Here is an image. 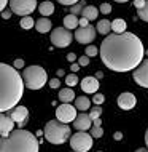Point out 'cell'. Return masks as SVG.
I'll return each instance as SVG.
<instances>
[{
	"instance_id": "6da1fadb",
	"label": "cell",
	"mask_w": 148,
	"mask_h": 152,
	"mask_svg": "<svg viewBox=\"0 0 148 152\" xmlns=\"http://www.w3.org/2000/svg\"><path fill=\"white\" fill-rule=\"evenodd\" d=\"M100 59L105 67L115 72H129L143 61V43L135 34H108L100 43Z\"/></svg>"
},
{
	"instance_id": "7a4b0ae2",
	"label": "cell",
	"mask_w": 148,
	"mask_h": 152,
	"mask_svg": "<svg viewBox=\"0 0 148 152\" xmlns=\"http://www.w3.org/2000/svg\"><path fill=\"white\" fill-rule=\"evenodd\" d=\"M24 79L18 69L10 64H0V110L8 112L14 109L24 94Z\"/></svg>"
},
{
	"instance_id": "3957f363",
	"label": "cell",
	"mask_w": 148,
	"mask_h": 152,
	"mask_svg": "<svg viewBox=\"0 0 148 152\" xmlns=\"http://www.w3.org/2000/svg\"><path fill=\"white\" fill-rule=\"evenodd\" d=\"M0 152H38V141L30 131L18 128L2 138Z\"/></svg>"
},
{
	"instance_id": "277c9868",
	"label": "cell",
	"mask_w": 148,
	"mask_h": 152,
	"mask_svg": "<svg viewBox=\"0 0 148 152\" xmlns=\"http://www.w3.org/2000/svg\"><path fill=\"white\" fill-rule=\"evenodd\" d=\"M43 133L46 141H49L51 144H64L70 138V126L69 123H64L56 118V120H49L45 125Z\"/></svg>"
},
{
	"instance_id": "5b68a950",
	"label": "cell",
	"mask_w": 148,
	"mask_h": 152,
	"mask_svg": "<svg viewBox=\"0 0 148 152\" xmlns=\"http://www.w3.org/2000/svg\"><path fill=\"white\" fill-rule=\"evenodd\" d=\"M22 79H24V83H26V87L29 90H40L46 83L48 74L40 66H29V67L24 69Z\"/></svg>"
},
{
	"instance_id": "8992f818",
	"label": "cell",
	"mask_w": 148,
	"mask_h": 152,
	"mask_svg": "<svg viewBox=\"0 0 148 152\" xmlns=\"http://www.w3.org/2000/svg\"><path fill=\"white\" fill-rule=\"evenodd\" d=\"M70 146L75 152H88L92 147V134L86 131H77L70 136Z\"/></svg>"
},
{
	"instance_id": "52a82bcc",
	"label": "cell",
	"mask_w": 148,
	"mask_h": 152,
	"mask_svg": "<svg viewBox=\"0 0 148 152\" xmlns=\"http://www.w3.org/2000/svg\"><path fill=\"white\" fill-rule=\"evenodd\" d=\"M51 43L57 48H65L72 43V39H75V35H72V32L67 27H56L51 31Z\"/></svg>"
},
{
	"instance_id": "ba28073f",
	"label": "cell",
	"mask_w": 148,
	"mask_h": 152,
	"mask_svg": "<svg viewBox=\"0 0 148 152\" xmlns=\"http://www.w3.org/2000/svg\"><path fill=\"white\" fill-rule=\"evenodd\" d=\"M37 7V0H10V10L21 18L34 13Z\"/></svg>"
},
{
	"instance_id": "9c48e42d",
	"label": "cell",
	"mask_w": 148,
	"mask_h": 152,
	"mask_svg": "<svg viewBox=\"0 0 148 152\" xmlns=\"http://www.w3.org/2000/svg\"><path fill=\"white\" fill-rule=\"evenodd\" d=\"M77 107L72 104H69V102H62V104L59 106V107L56 109V117L57 120L64 122V123H70L77 118Z\"/></svg>"
},
{
	"instance_id": "30bf717a",
	"label": "cell",
	"mask_w": 148,
	"mask_h": 152,
	"mask_svg": "<svg viewBox=\"0 0 148 152\" xmlns=\"http://www.w3.org/2000/svg\"><path fill=\"white\" fill-rule=\"evenodd\" d=\"M97 29L94 26H86V27H78L75 31V39L81 45H91L96 39Z\"/></svg>"
},
{
	"instance_id": "8fae6325",
	"label": "cell",
	"mask_w": 148,
	"mask_h": 152,
	"mask_svg": "<svg viewBox=\"0 0 148 152\" xmlns=\"http://www.w3.org/2000/svg\"><path fill=\"white\" fill-rule=\"evenodd\" d=\"M134 82L143 88H148V59L142 61L139 67L134 69Z\"/></svg>"
},
{
	"instance_id": "7c38bea8",
	"label": "cell",
	"mask_w": 148,
	"mask_h": 152,
	"mask_svg": "<svg viewBox=\"0 0 148 152\" xmlns=\"http://www.w3.org/2000/svg\"><path fill=\"white\" fill-rule=\"evenodd\" d=\"M10 115L19 125V128H22L29 120V110H27V107H24V106H16L14 109L10 110Z\"/></svg>"
},
{
	"instance_id": "4fadbf2b",
	"label": "cell",
	"mask_w": 148,
	"mask_h": 152,
	"mask_svg": "<svg viewBox=\"0 0 148 152\" xmlns=\"http://www.w3.org/2000/svg\"><path fill=\"white\" fill-rule=\"evenodd\" d=\"M73 128L78 131H86V130H91L92 128V118L89 117V114L80 112L77 115V118L73 120Z\"/></svg>"
},
{
	"instance_id": "5bb4252c",
	"label": "cell",
	"mask_w": 148,
	"mask_h": 152,
	"mask_svg": "<svg viewBox=\"0 0 148 152\" xmlns=\"http://www.w3.org/2000/svg\"><path fill=\"white\" fill-rule=\"evenodd\" d=\"M118 106L123 109V110H131L135 107V104H137V99H135V96L132 93H121L120 96H118Z\"/></svg>"
},
{
	"instance_id": "9a60e30c",
	"label": "cell",
	"mask_w": 148,
	"mask_h": 152,
	"mask_svg": "<svg viewBox=\"0 0 148 152\" xmlns=\"http://www.w3.org/2000/svg\"><path fill=\"white\" fill-rule=\"evenodd\" d=\"M14 120L11 118L10 114H6L5 115V112L0 115V133H2V138H6V134H10L11 131H13L14 128Z\"/></svg>"
},
{
	"instance_id": "2e32d148",
	"label": "cell",
	"mask_w": 148,
	"mask_h": 152,
	"mask_svg": "<svg viewBox=\"0 0 148 152\" xmlns=\"http://www.w3.org/2000/svg\"><path fill=\"white\" fill-rule=\"evenodd\" d=\"M81 90L84 93H97L99 90V79L97 77H92V75H88L81 80Z\"/></svg>"
},
{
	"instance_id": "e0dca14e",
	"label": "cell",
	"mask_w": 148,
	"mask_h": 152,
	"mask_svg": "<svg viewBox=\"0 0 148 152\" xmlns=\"http://www.w3.org/2000/svg\"><path fill=\"white\" fill-rule=\"evenodd\" d=\"M51 21L46 18V16H42L40 19H37L35 21V29L37 32H40V34H46V32L51 31Z\"/></svg>"
},
{
	"instance_id": "ac0fdd59",
	"label": "cell",
	"mask_w": 148,
	"mask_h": 152,
	"mask_svg": "<svg viewBox=\"0 0 148 152\" xmlns=\"http://www.w3.org/2000/svg\"><path fill=\"white\" fill-rule=\"evenodd\" d=\"M38 11H40V15L42 16H51L53 13H54V3L53 2H49V0H45V2H42L38 5Z\"/></svg>"
},
{
	"instance_id": "d6986e66",
	"label": "cell",
	"mask_w": 148,
	"mask_h": 152,
	"mask_svg": "<svg viewBox=\"0 0 148 152\" xmlns=\"http://www.w3.org/2000/svg\"><path fill=\"white\" fill-rule=\"evenodd\" d=\"M80 26V19H78V16L77 15H67L64 18V27H67L69 31H72V29H77V27Z\"/></svg>"
},
{
	"instance_id": "ffe728a7",
	"label": "cell",
	"mask_w": 148,
	"mask_h": 152,
	"mask_svg": "<svg viewBox=\"0 0 148 152\" xmlns=\"http://www.w3.org/2000/svg\"><path fill=\"white\" fill-rule=\"evenodd\" d=\"M99 13H100V11H99L94 5H86V7L83 8V13H81V16H83V18H86V19H89V21H94V19L97 18Z\"/></svg>"
},
{
	"instance_id": "44dd1931",
	"label": "cell",
	"mask_w": 148,
	"mask_h": 152,
	"mask_svg": "<svg viewBox=\"0 0 148 152\" xmlns=\"http://www.w3.org/2000/svg\"><path fill=\"white\" fill-rule=\"evenodd\" d=\"M96 29L100 35H108V32L112 31V21H108V19H100V21L97 23Z\"/></svg>"
},
{
	"instance_id": "7402d4cb",
	"label": "cell",
	"mask_w": 148,
	"mask_h": 152,
	"mask_svg": "<svg viewBox=\"0 0 148 152\" xmlns=\"http://www.w3.org/2000/svg\"><path fill=\"white\" fill-rule=\"evenodd\" d=\"M57 96H59V101L61 102H72L73 99H75V93H73V90H70V87L61 90Z\"/></svg>"
},
{
	"instance_id": "603a6c76",
	"label": "cell",
	"mask_w": 148,
	"mask_h": 152,
	"mask_svg": "<svg viewBox=\"0 0 148 152\" xmlns=\"http://www.w3.org/2000/svg\"><path fill=\"white\" fill-rule=\"evenodd\" d=\"M75 107L78 110H81V112H84V110H88L91 107V101L86 96H78V98H75Z\"/></svg>"
},
{
	"instance_id": "cb8c5ba5",
	"label": "cell",
	"mask_w": 148,
	"mask_h": 152,
	"mask_svg": "<svg viewBox=\"0 0 148 152\" xmlns=\"http://www.w3.org/2000/svg\"><path fill=\"white\" fill-rule=\"evenodd\" d=\"M112 31L115 32V34H123V32H126V21L121 19V18L112 21Z\"/></svg>"
},
{
	"instance_id": "d4e9b609",
	"label": "cell",
	"mask_w": 148,
	"mask_h": 152,
	"mask_svg": "<svg viewBox=\"0 0 148 152\" xmlns=\"http://www.w3.org/2000/svg\"><path fill=\"white\" fill-rule=\"evenodd\" d=\"M19 26H21L22 29H32V27H35V21H34V18H32L30 15H29V16H22Z\"/></svg>"
},
{
	"instance_id": "484cf974",
	"label": "cell",
	"mask_w": 148,
	"mask_h": 152,
	"mask_svg": "<svg viewBox=\"0 0 148 152\" xmlns=\"http://www.w3.org/2000/svg\"><path fill=\"white\" fill-rule=\"evenodd\" d=\"M86 7V2H84V0H80V2H78V3H75V5H72L70 7V13L72 15H81V13H83V8Z\"/></svg>"
},
{
	"instance_id": "4316f807",
	"label": "cell",
	"mask_w": 148,
	"mask_h": 152,
	"mask_svg": "<svg viewBox=\"0 0 148 152\" xmlns=\"http://www.w3.org/2000/svg\"><path fill=\"white\" fill-rule=\"evenodd\" d=\"M65 83H67V87H75V85L80 83V80H78V77H77V74L75 72H72V74H69L67 77H65Z\"/></svg>"
},
{
	"instance_id": "83f0119b",
	"label": "cell",
	"mask_w": 148,
	"mask_h": 152,
	"mask_svg": "<svg viewBox=\"0 0 148 152\" xmlns=\"http://www.w3.org/2000/svg\"><path fill=\"white\" fill-rule=\"evenodd\" d=\"M137 16L142 19V21L148 23V0H147L145 7H143V8H140V10H137Z\"/></svg>"
},
{
	"instance_id": "f1b7e54d",
	"label": "cell",
	"mask_w": 148,
	"mask_h": 152,
	"mask_svg": "<svg viewBox=\"0 0 148 152\" xmlns=\"http://www.w3.org/2000/svg\"><path fill=\"white\" fill-rule=\"evenodd\" d=\"M100 114H102V107L100 106H94V107L91 109V112H89V117H91L92 120H96V118L100 117Z\"/></svg>"
},
{
	"instance_id": "f546056e",
	"label": "cell",
	"mask_w": 148,
	"mask_h": 152,
	"mask_svg": "<svg viewBox=\"0 0 148 152\" xmlns=\"http://www.w3.org/2000/svg\"><path fill=\"white\" fill-rule=\"evenodd\" d=\"M104 101H105V96H104L102 93H94V96H92V102H94L96 106H100Z\"/></svg>"
},
{
	"instance_id": "4dcf8cb0",
	"label": "cell",
	"mask_w": 148,
	"mask_h": 152,
	"mask_svg": "<svg viewBox=\"0 0 148 152\" xmlns=\"http://www.w3.org/2000/svg\"><path fill=\"white\" fill-rule=\"evenodd\" d=\"M99 11H100L102 15H110V11H112V5L107 3V2H104L100 7H99Z\"/></svg>"
},
{
	"instance_id": "1f68e13d",
	"label": "cell",
	"mask_w": 148,
	"mask_h": 152,
	"mask_svg": "<svg viewBox=\"0 0 148 152\" xmlns=\"http://www.w3.org/2000/svg\"><path fill=\"white\" fill-rule=\"evenodd\" d=\"M91 134H92V138H102L104 136V130H102L100 126H92Z\"/></svg>"
},
{
	"instance_id": "d6a6232c",
	"label": "cell",
	"mask_w": 148,
	"mask_h": 152,
	"mask_svg": "<svg viewBox=\"0 0 148 152\" xmlns=\"http://www.w3.org/2000/svg\"><path fill=\"white\" fill-rule=\"evenodd\" d=\"M97 53H99V50L94 47V45H88V47H86V56L91 58V56H96Z\"/></svg>"
},
{
	"instance_id": "836d02e7",
	"label": "cell",
	"mask_w": 148,
	"mask_h": 152,
	"mask_svg": "<svg viewBox=\"0 0 148 152\" xmlns=\"http://www.w3.org/2000/svg\"><path fill=\"white\" fill-rule=\"evenodd\" d=\"M80 0H57V3H61V5H65V7H72L75 5V3H78Z\"/></svg>"
},
{
	"instance_id": "e575fe53",
	"label": "cell",
	"mask_w": 148,
	"mask_h": 152,
	"mask_svg": "<svg viewBox=\"0 0 148 152\" xmlns=\"http://www.w3.org/2000/svg\"><path fill=\"white\" fill-rule=\"evenodd\" d=\"M48 85H49V87H51L53 90H56V88H59L61 82H59V79L56 77V79H51V80H49V82H48Z\"/></svg>"
},
{
	"instance_id": "d590c367",
	"label": "cell",
	"mask_w": 148,
	"mask_h": 152,
	"mask_svg": "<svg viewBox=\"0 0 148 152\" xmlns=\"http://www.w3.org/2000/svg\"><path fill=\"white\" fill-rule=\"evenodd\" d=\"M78 64L81 66V67H84V66H88L89 64V56H81V58H78Z\"/></svg>"
},
{
	"instance_id": "8d00e7d4",
	"label": "cell",
	"mask_w": 148,
	"mask_h": 152,
	"mask_svg": "<svg viewBox=\"0 0 148 152\" xmlns=\"http://www.w3.org/2000/svg\"><path fill=\"white\" fill-rule=\"evenodd\" d=\"M145 3H147V0H134V7L137 8V10L143 8V7H145Z\"/></svg>"
},
{
	"instance_id": "74e56055",
	"label": "cell",
	"mask_w": 148,
	"mask_h": 152,
	"mask_svg": "<svg viewBox=\"0 0 148 152\" xmlns=\"http://www.w3.org/2000/svg\"><path fill=\"white\" fill-rule=\"evenodd\" d=\"M11 15H13V11H11V10H3V11H2V18H3V19H8Z\"/></svg>"
},
{
	"instance_id": "f35d334b",
	"label": "cell",
	"mask_w": 148,
	"mask_h": 152,
	"mask_svg": "<svg viewBox=\"0 0 148 152\" xmlns=\"http://www.w3.org/2000/svg\"><path fill=\"white\" fill-rule=\"evenodd\" d=\"M89 19H86V18H83V16H81L80 18V27H86V26H89Z\"/></svg>"
},
{
	"instance_id": "ab89813d",
	"label": "cell",
	"mask_w": 148,
	"mask_h": 152,
	"mask_svg": "<svg viewBox=\"0 0 148 152\" xmlns=\"http://www.w3.org/2000/svg\"><path fill=\"white\" fill-rule=\"evenodd\" d=\"M22 66H24V61H22V59H16V61H14V67H16V69H21Z\"/></svg>"
},
{
	"instance_id": "60d3db41",
	"label": "cell",
	"mask_w": 148,
	"mask_h": 152,
	"mask_svg": "<svg viewBox=\"0 0 148 152\" xmlns=\"http://www.w3.org/2000/svg\"><path fill=\"white\" fill-rule=\"evenodd\" d=\"M6 3H10V0H0V10H5V7H6Z\"/></svg>"
},
{
	"instance_id": "b9f144b4",
	"label": "cell",
	"mask_w": 148,
	"mask_h": 152,
	"mask_svg": "<svg viewBox=\"0 0 148 152\" xmlns=\"http://www.w3.org/2000/svg\"><path fill=\"white\" fill-rule=\"evenodd\" d=\"M67 59H69V61H70V63H73V61H75V59H77V56H75V53H69V55H67Z\"/></svg>"
},
{
	"instance_id": "7bdbcfd3",
	"label": "cell",
	"mask_w": 148,
	"mask_h": 152,
	"mask_svg": "<svg viewBox=\"0 0 148 152\" xmlns=\"http://www.w3.org/2000/svg\"><path fill=\"white\" fill-rule=\"evenodd\" d=\"M113 138L116 139V141H120V139H123V133H121V131H116V133L113 134Z\"/></svg>"
},
{
	"instance_id": "ee69618b",
	"label": "cell",
	"mask_w": 148,
	"mask_h": 152,
	"mask_svg": "<svg viewBox=\"0 0 148 152\" xmlns=\"http://www.w3.org/2000/svg\"><path fill=\"white\" fill-rule=\"evenodd\" d=\"M80 67H81V66H80V64H72V66H70V69H72V72H75V74L78 72V69H80Z\"/></svg>"
},
{
	"instance_id": "f6af8a7d",
	"label": "cell",
	"mask_w": 148,
	"mask_h": 152,
	"mask_svg": "<svg viewBox=\"0 0 148 152\" xmlns=\"http://www.w3.org/2000/svg\"><path fill=\"white\" fill-rule=\"evenodd\" d=\"M102 125V120H100V117L96 118V120H92V126H100Z\"/></svg>"
},
{
	"instance_id": "bcb514c9",
	"label": "cell",
	"mask_w": 148,
	"mask_h": 152,
	"mask_svg": "<svg viewBox=\"0 0 148 152\" xmlns=\"http://www.w3.org/2000/svg\"><path fill=\"white\" fill-rule=\"evenodd\" d=\"M96 77H97V79H102V77H104V72H102V71H99V72L96 74Z\"/></svg>"
},
{
	"instance_id": "7dc6e473",
	"label": "cell",
	"mask_w": 148,
	"mask_h": 152,
	"mask_svg": "<svg viewBox=\"0 0 148 152\" xmlns=\"http://www.w3.org/2000/svg\"><path fill=\"white\" fill-rule=\"evenodd\" d=\"M135 152H148V147H140V149H137Z\"/></svg>"
},
{
	"instance_id": "c3c4849f",
	"label": "cell",
	"mask_w": 148,
	"mask_h": 152,
	"mask_svg": "<svg viewBox=\"0 0 148 152\" xmlns=\"http://www.w3.org/2000/svg\"><path fill=\"white\" fill-rule=\"evenodd\" d=\"M145 142H147V147H148V128L145 131Z\"/></svg>"
},
{
	"instance_id": "681fc988",
	"label": "cell",
	"mask_w": 148,
	"mask_h": 152,
	"mask_svg": "<svg viewBox=\"0 0 148 152\" xmlns=\"http://www.w3.org/2000/svg\"><path fill=\"white\" fill-rule=\"evenodd\" d=\"M115 2H118V3H126V2H129V0H115Z\"/></svg>"
},
{
	"instance_id": "f907efd6",
	"label": "cell",
	"mask_w": 148,
	"mask_h": 152,
	"mask_svg": "<svg viewBox=\"0 0 148 152\" xmlns=\"http://www.w3.org/2000/svg\"><path fill=\"white\" fill-rule=\"evenodd\" d=\"M97 152H102V151H97Z\"/></svg>"
},
{
	"instance_id": "816d5d0a",
	"label": "cell",
	"mask_w": 148,
	"mask_h": 152,
	"mask_svg": "<svg viewBox=\"0 0 148 152\" xmlns=\"http://www.w3.org/2000/svg\"><path fill=\"white\" fill-rule=\"evenodd\" d=\"M43 2H45V0H43Z\"/></svg>"
}]
</instances>
